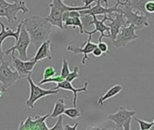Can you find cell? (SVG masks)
Wrapping results in <instances>:
<instances>
[{"label":"cell","instance_id":"cell-23","mask_svg":"<svg viewBox=\"0 0 154 130\" xmlns=\"http://www.w3.org/2000/svg\"><path fill=\"white\" fill-rule=\"evenodd\" d=\"M64 114L71 119H76L81 117V112L79 108L73 107V108H67L64 111Z\"/></svg>","mask_w":154,"mask_h":130},{"label":"cell","instance_id":"cell-36","mask_svg":"<svg viewBox=\"0 0 154 130\" xmlns=\"http://www.w3.org/2000/svg\"><path fill=\"white\" fill-rule=\"evenodd\" d=\"M7 90H5L4 88H3V86H2V84H1V82H0V102H1V99H2V97H3V95L6 92Z\"/></svg>","mask_w":154,"mask_h":130},{"label":"cell","instance_id":"cell-35","mask_svg":"<svg viewBox=\"0 0 154 130\" xmlns=\"http://www.w3.org/2000/svg\"><path fill=\"white\" fill-rule=\"evenodd\" d=\"M78 126H79V123H75V125H74V126L66 125V126L64 127V129L65 130H76L77 129V128H78Z\"/></svg>","mask_w":154,"mask_h":130},{"label":"cell","instance_id":"cell-37","mask_svg":"<svg viewBox=\"0 0 154 130\" xmlns=\"http://www.w3.org/2000/svg\"><path fill=\"white\" fill-rule=\"evenodd\" d=\"M10 3L9 2H7L6 0H0V7H2V6H6V5H8Z\"/></svg>","mask_w":154,"mask_h":130},{"label":"cell","instance_id":"cell-33","mask_svg":"<svg viewBox=\"0 0 154 130\" xmlns=\"http://www.w3.org/2000/svg\"><path fill=\"white\" fill-rule=\"evenodd\" d=\"M92 54L95 56V57H101L102 56V54H103V52L97 46L94 50H93V52H92Z\"/></svg>","mask_w":154,"mask_h":130},{"label":"cell","instance_id":"cell-19","mask_svg":"<svg viewBox=\"0 0 154 130\" xmlns=\"http://www.w3.org/2000/svg\"><path fill=\"white\" fill-rule=\"evenodd\" d=\"M148 1H150V0H125V2L118 1V2H116V4H118L119 5H128L134 11L135 10L137 12H140L141 14L149 17V16H151V14L149 13H147L145 10V4Z\"/></svg>","mask_w":154,"mask_h":130},{"label":"cell","instance_id":"cell-27","mask_svg":"<svg viewBox=\"0 0 154 130\" xmlns=\"http://www.w3.org/2000/svg\"><path fill=\"white\" fill-rule=\"evenodd\" d=\"M70 72L69 67V62L66 59L62 60V67H61V71H60V76L64 79H66V77L69 75V73Z\"/></svg>","mask_w":154,"mask_h":130},{"label":"cell","instance_id":"cell-26","mask_svg":"<svg viewBox=\"0 0 154 130\" xmlns=\"http://www.w3.org/2000/svg\"><path fill=\"white\" fill-rule=\"evenodd\" d=\"M134 120H135L136 122L139 123L140 129L141 130H149L153 127V123H152V122H147V121H145V120L139 119H137V118H134Z\"/></svg>","mask_w":154,"mask_h":130},{"label":"cell","instance_id":"cell-29","mask_svg":"<svg viewBox=\"0 0 154 130\" xmlns=\"http://www.w3.org/2000/svg\"><path fill=\"white\" fill-rule=\"evenodd\" d=\"M58 121L55 123V125L52 127V128H50V130H63L64 129V127H63V119H62V116H59L58 117Z\"/></svg>","mask_w":154,"mask_h":130},{"label":"cell","instance_id":"cell-14","mask_svg":"<svg viewBox=\"0 0 154 130\" xmlns=\"http://www.w3.org/2000/svg\"><path fill=\"white\" fill-rule=\"evenodd\" d=\"M88 82H85L84 83V86L81 87V88H79V89H75L72 85L71 82L64 80L63 81L60 82V83H57V86L52 88L53 90H69V91H71L73 92V106L74 107H77V99H78V93L79 92H85L86 94L88 93Z\"/></svg>","mask_w":154,"mask_h":130},{"label":"cell","instance_id":"cell-10","mask_svg":"<svg viewBox=\"0 0 154 130\" xmlns=\"http://www.w3.org/2000/svg\"><path fill=\"white\" fill-rule=\"evenodd\" d=\"M36 62L29 59L27 61H23L19 57L14 56V52H12V64L14 70L19 73L22 79L26 78L28 75L32 74Z\"/></svg>","mask_w":154,"mask_h":130},{"label":"cell","instance_id":"cell-17","mask_svg":"<svg viewBox=\"0 0 154 130\" xmlns=\"http://www.w3.org/2000/svg\"><path fill=\"white\" fill-rule=\"evenodd\" d=\"M50 6V14L47 17H45V19L50 22L53 26H57L59 27L60 30L64 29L63 26V21H62V15H63V12L56 7H54L51 5H49Z\"/></svg>","mask_w":154,"mask_h":130},{"label":"cell","instance_id":"cell-18","mask_svg":"<svg viewBox=\"0 0 154 130\" xmlns=\"http://www.w3.org/2000/svg\"><path fill=\"white\" fill-rule=\"evenodd\" d=\"M49 59L51 60V41L48 39L45 42H43L39 47L38 50L34 55L33 58H32V60L35 61L36 62L43 60V59Z\"/></svg>","mask_w":154,"mask_h":130},{"label":"cell","instance_id":"cell-28","mask_svg":"<svg viewBox=\"0 0 154 130\" xmlns=\"http://www.w3.org/2000/svg\"><path fill=\"white\" fill-rule=\"evenodd\" d=\"M56 75V71L52 66H48L43 71V79H48Z\"/></svg>","mask_w":154,"mask_h":130},{"label":"cell","instance_id":"cell-30","mask_svg":"<svg viewBox=\"0 0 154 130\" xmlns=\"http://www.w3.org/2000/svg\"><path fill=\"white\" fill-rule=\"evenodd\" d=\"M145 10L150 14H154V0H150L145 4Z\"/></svg>","mask_w":154,"mask_h":130},{"label":"cell","instance_id":"cell-7","mask_svg":"<svg viewBox=\"0 0 154 130\" xmlns=\"http://www.w3.org/2000/svg\"><path fill=\"white\" fill-rule=\"evenodd\" d=\"M136 27L133 24H129L126 26H123L116 35V38L112 41V43L116 48H121L126 46L129 43L138 39V35L136 33Z\"/></svg>","mask_w":154,"mask_h":130},{"label":"cell","instance_id":"cell-20","mask_svg":"<svg viewBox=\"0 0 154 130\" xmlns=\"http://www.w3.org/2000/svg\"><path fill=\"white\" fill-rule=\"evenodd\" d=\"M122 90H123V86H121V85H119V84H116V85L111 87V88H110L103 96L99 97V99H98V100H97V103H98L99 105H103L105 101H106L107 100H109V99H111V98L116 96V95H117L118 93H120Z\"/></svg>","mask_w":154,"mask_h":130},{"label":"cell","instance_id":"cell-24","mask_svg":"<svg viewBox=\"0 0 154 130\" xmlns=\"http://www.w3.org/2000/svg\"><path fill=\"white\" fill-rule=\"evenodd\" d=\"M65 79L62 78L60 75V76H53V77H51V78H48V79H42L41 81H40V85H42V84H45V83H50V82H54V83H60L61 81H63Z\"/></svg>","mask_w":154,"mask_h":130},{"label":"cell","instance_id":"cell-6","mask_svg":"<svg viewBox=\"0 0 154 130\" xmlns=\"http://www.w3.org/2000/svg\"><path fill=\"white\" fill-rule=\"evenodd\" d=\"M0 61V82L3 88L5 90H7V89L14 85L16 81L22 80V78L15 70L13 71L11 69L9 62L4 61V58L1 59Z\"/></svg>","mask_w":154,"mask_h":130},{"label":"cell","instance_id":"cell-38","mask_svg":"<svg viewBox=\"0 0 154 130\" xmlns=\"http://www.w3.org/2000/svg\"><path fill=\"white\" fill-rule=\"evenodd\" d=\"M118 1H121V0H117V2H118ZM101 2H102V3H105V4H106V6L108 7V0H103V1H101Z\"/></svg>","mask_w":154,"mask_h":130},{"label":"cell","instance_id":"cell-4","mask_svg":"<svg viewBox=\"0 0 154 130\" xmlns=\"http://www.w3.org/2000/svg\"><path fill=\"white\" fill-rule=\"evenodd\" d=\"M120 7V13L124 14L126 20V25L133 24L136 27V30H141L144 27L149 26L148 23V17L140 12H134V10L128 6V5H121Z\"/></svg>","mask_w":154,"mask_h":130},{"label":"cell","instance_id":"cell-13","mask_svg":"<svg viewBox=\"0 0 154 130\" xmlns=\"http://www.w3.org/2000/svg\"><path fill=\"white\" fill-rule=\"evenodd\" d=\"M91 39H92V35H88V39L87 42L84 43V46L83 47H76V46H68L67 47V50L69 52H71L72 53L74 54H79V53H83V59L81 61V63L82 64H85L86 63V61H88L89 58H88V54L89 53H92L93 50L97 46V43H94L91 42Z\"/></svg>","mask_w":154,"mask_h":130},{"label":"cell","instance_id":"cell-32","mask_svg":"<svg viewBox=\"0 0 154 130\" xmlns=\"http://www.w3.org/2000/svg\"><path fill=\"white\" fill-rule=\"evenodd\" d=\"M133 118H134V117H132V118L128 119L124 123V125H123V129H125V130L131 129V122H132Z\"/></svg>","mask_w":154,"mask_h":130},{"label":"cell","instance_id":"cell-9","mask_svg":"<svg viewBox=\"0 0 154 130\" xmlns=\"http://www.w3.org/2000/svg\"><path fill=\"white\" fill-rule=\"evenodd\" d=\"M93 21L90 22L88 24H94L95 25V30L89 32V31H84V33H87L88 35H93L97 32L100 33V37H99V42L102 41V39L105 38H109L110 35V28L107 24H105L106 21H112V17L110 14H105L104 18L102 20H98L97 18V15H92ZM110 39V38H109Z\"/></svg>","mask_w":154,"mask_h":130},{"label":"cell","instance_id":"cell-1","mask_svg":"<svg viewBox=\"0 0 154 130\" xmlns=\"http://www.w3.org/2000/svg\"><path fill=\"white\" fill-rule=\"evenodd\" d=\"M22 24L29 33L31 43L33 44L34 48H38L43 42L48 40L52 29V24L50 22L37 14L24 19Z\"/></svg>","mask_w":154,"mask_h":130},{"label":"cell","instance_id":"cell-2","mask_svg":"<svg viewBox=\"0 0 154 130\" xmlns=\"http://www.w3.org/2000/svg\"><path fill=\"white\" fill-rule=\"evenodd\" d=\"M32 74L28 75L26 77L28 82H29V87H30V95H29V98L28 100H26L25 102V106L29 109H33L34 108V104L35 102H37L40 99L42 98H44L46 96H49V95H56L59 93V91L60 90H53V89H51V90H44L41 87H39L38 85H36L32 80V77H31Z\"/></svg>","mask_w":154,"mask_h":130},{"label":"cell","instance_id":"cell-8","mask_svg":"<svg viewBox=\"0 0 154 130\" xmlns=\"http://www.w3.org/2000/svg\"><path fill=\"white\" fill-rule=\"evenodd\" d=\"M51 114H46L44 116L37 115L35 118L29 116L24 121L21 122L18 130H50V128L46 125V119L50 118Z\"/></svg>","mask_w":154,"mask_h":130},{"label":"cell","instance_id":"cell-34","mask_svg":"<svg viewBox=\"0 0 154 130\" xmlns=\"http://www.w3.org/2000/svg\"><path fill=\"white\" fill-rule=\"evenodd\" d=\"M97 0H83V4H84V6H86L88 9L89 7H91V5L93 3H96Z\"/></svg>","mask_w":154,"mask_h":130},{"label":"cell","instance_id":"cell-15","mask_svg":"<svg viewBox=\"0 0 154 130\" xmlns=\"http://www.w3.org/2000/svg\"><path fill=\"white\" fill-rule=\"evenodd\" d=\"M22 22L17 25V28H16V31H13L10 27H5V25L0 22V27H1V31H0V60L4 58V51L2 49V44H3V42L8 38V37H14L15 39V41L18 39L19 37V34H20V31H21V28H22Z\"/></svg>","mask_w":154,"mask_h":130},{"label":"cell","instance_id":"cell-25","mask_svg":"<svg viewBox=\"0 0 154 130\" xmlns=\"http://www.w3.org/2000/svg\"><path fill=\"white\" fill-rule=\"evenodd\" d=\"M79 77H80V74H79V67H78V66H75V67H74V70L69 73V75L66 77L65 80L68 81H69V82H72L74 80H76L77 78H79Z\"/></svg>","mask_w":154,"mask_h":130},{"label":"cell","instance_id":"cell-21","mask_svg":"<svg viewBox=\"0 0 154 130\" xmlns=\"http://www.w3.org/2000/svg\"><path fill=\"white\" fill-rule=\"evenodd\" d=\"M63 26H64L65 29H67L69 26L79 27V33H80L81 34L84 33L83 24H82V21L80 20V17H79V16L68 17V18L63 22Z\"/></svg>","mask_w":154,"mask_h":130},{"label":"cell","instance_id":"cell-31","mask_svg":"<svg viewBox=\"0 0 154 130\" xmlns=\"http://www.w3.org/2000/svg\"><path fill=\"white\" fill-rule=\"evenodd\" d=\"M97 47L103 52V53L105 52V53H107V54H111L110 53V52L108 51V46H107V44L105 43V42H99L98 43H97Z\"/></svg>","mask_w":154,"mask_h":130},{"label":"cell","instance_id":"cell-11","mask_svg":"<svg viewBox=\"0 0 154 130\" xmlns=\"http://www.w3.org/2000/svg\"><path fill=\"white\" fill-rule=\"evenodd\" d=\"M96 5L89 7L88 9H84L79 11L81 16H92V15H105V14H112L115 12L120 13V7L118 4H116L113 7H106L102 5V2L100 0H97Z\"/></svg>","mask_w":154,"mask_h":130},{"label":"cell","instance_id":"cell-16","mask_svg":"<svg viewBox=\"0 0 154 130\" xmlns=\"http://www.w3.org/2000/svg\"><path fill=\"white\" fill-rule=\"evenodd\" d=\"M113 14H115L116 17L112 19L110 24H107L110 28V40L111 41H114L116 38V35L120 32L121 28L123 26H125V24H126L125 17L124 16L122 13L115 12Z\"/></svg>","mask_w":154,"mask_h":130},{"label":"cell","instance_id":"cell-5","mask_svg":"<svg viewBox=\"0 0 154 130\" xmlns=\"http://www.w3.org/2000/svg\"><path fill=\"white\" fill-rule=\"evenodd\" d=\"M20 11L23 14H27L29 13V8L24 0H14L8 5L0 7V17H5L8 23L12 24L17 21V13Z\"/></svg>","mask_w":154,"mask_h":130},{"label":"cell","instance_id":"cell-3","mask_svg":"<svg viewBox=\"0 0 154 130\" xmlns=\"http://www.w3.org/2000/svg\"><path fill=\"white\" fill-rule=\"evenodd\" d=\"M30 43H31V39H30L29 33H27L25 27L23 25H22L19 37L16 40V43L13 47L4 51V53H5V55H8L10 53L17 51L19 53V58L23 61H27V60H29L28 55H27V49H28Z\"/></svg>","mask_w":154,"mask_h":130},{"label":"cell","instance_id":"cell-12","mask_svg":"<svg viewBox=\"0 0 154 130\" xmlns=\"http://www.w3.org/2000/svg\"><path fill=\"white\" fill-rule=\"evenodd\" d=\"M136 111L135 110H130L127 109L124 107H120L117 112L115 114H110L108 115V119L113 121L116 125V128L123 129V125L124 123L130 118L135 116Z\"/></svg>","mask_w":154,"mask_h":130},{"label":"cell","instance_id":"cell-22","mask_svg":"<svg viewBox=\"0 0 154 130\" xmlns=\"http://www.w3.org/2000/svg\"><path fill=\"white\" fill-rule=\"evenodd\" d=\"M66 109H67V106H66V104L64 102V100L63 99H59L55 102V105H54L52 113L50 115V117L51 119H56L59 116L64 114V111H65Z\"/></svg>","mask_w":154,"mask_h":130},{"label":"cell","instance_id":"cell-40","mask_svg":"<svg viewBox=\"0 0 154 130\" xmlns=\"http://www.w3.org/2000/svg\"><path fill=\"white\" fill-rule=\"evenodd\" d=\"M152 43H154V40H153V41H152Z\"/></svg>","mask_w":154,"mask_h":130},{"label":"cell","instance_id":"cell-39","mask_svg":"<svg viewBox=\"0 0 154 130\" xmlns=\"http://www.w3.org/2000/svg\"><path fill=\"white\" fill-rule=\"evenodd\" d=\"M152 123H153V126H154V119H153V121H152Z\"/></svg>","mask_w":154,"mask_h":130}]
</instances>
